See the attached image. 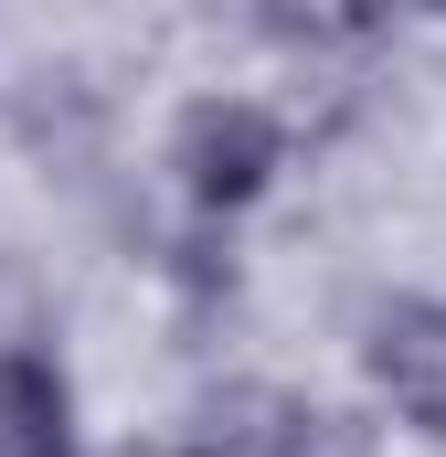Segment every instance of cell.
<instances>
[{"mask_svg":"<svg viewBox=\"0 0 446 457\" xmlns=\"http://www.w3.org/2000/svg\"><path fill=\"white\" fill-rule=\"evenodd\" d=\"M277 170H287V117L266 107V96H192L181 107V128H170V181H181V203L202 224L255 213L277 192Z\"/></svg>","mask_w":446,"mask_h":457,"instance_id":"cell-1","label":"cell"},{"mask_svg":"<svg viewBox=\"0 0 446 457\" xmlns=\"http://www.w3.org/2000/svg\"><path fill=\"white\" fill-rule=\"evenodd\" d=\"M361 383L393 426L446 436V298L436 287H393L361 309Z\"/></svg>","mask_w":446,"mask_h":457,"instance_id":"cell-2","label":"cell"},{"mask_svg":"<svg viewBox=\"0 0 446 457\" xmlns=\"http://www.w3.org/2000/svg\"><path fill=\"white\" fill-rule=\"evenodd\" d=\"M0 457H86V426H75V372L54 361V341L0 351Z\"/></svg>","mask_w":446,"mask_h":457,"instance_id":"cell-3","label":"cell"},{"mask_svg":"<svg viewBox=\"0 0 446 457\" xmlns=\"http://www.w3.org/2000/svg\"><path fill=\"white\" fill-rule=\"evenodd\" d=\"M393 11L404 0H255V32L287 54H361V43H383Z\"/></svg>","mask_w":446,"mask_h":457,"instance_id":"cell-4","label":"cell"},{"mask_svg":"<svg viewBox=\"0 0 446 457\" xmlns=\"http://www.w3.org/2000/svg\"><path fill=\"white\" fill-rule=\"evenodd\" d=\"M21 341H43V287H32V266L0 245V351H21Z\"/></svg>","mask_w":446,"mask_h":457,"instance_id":"cell-5","label":"cell"},{"mask_svg":"<svg viewBox=\"0 0 446 457\" xmlns=\"http://www.w3.org/2000/svg\"><path fill=\"white\" fill-rule=\"evenodd\" d=\"M404 11H425V21H446V0H404Z\"/></svg>","mask_w":446,"mask_h":457,"instance_id":"cell-6","label":"cell"}]
</instances>
